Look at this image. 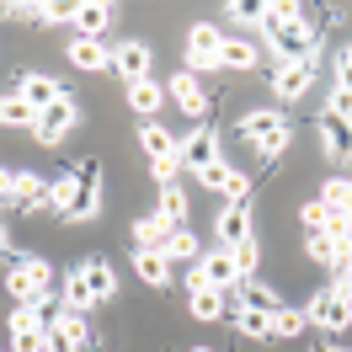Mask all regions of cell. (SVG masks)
Masks as SVG:
<instances>
[{"label": "cell", "instance_id": "1", "mask_svg": "<svg viewBox=\"0 0 352 352\" xmlns=\"http://www.w3.org/2000/svg\"><path fill=\"white\" fill-rule=\"evenodd\" d=\"M48 208L65 214V219H96L102 192H96V166H80L65 182H48Z\"/></svg>", "mask_w": 352, "mask_h": 352}, {"label": "cell", "instance_id": "2", "mask_svg": "<svg viewBox=\"0 0 352 352\" xmlns=\"http://www.w3.org/2000/svg\"><path fill=\"white\" fill-rule=\"evenodd\" d=\"M241 139L251 144L256 155H267V160H278L288 144V123H283V112H245L241 118Z\"/></svg>", "mask_w": 352, "mask_h": 352}, {"label": "cell", "instance_id": "3", "mask_svg": "<svg viewBox=\"0 0 352 352\" xmlns=\"http://www.w3.org/2000/svg\"><path fill=\"white\" fill-rule=\"evenodd\" d=\"M11 352H48V305H16V315H11Z\"/></svg>", "mask_w": 352, "mask_h": 352}, {"label": "cell", "instance_id": "4", "mask_svg": "<svg viewBox=\"0 0 352 352\" xmlns=\"http://www.w3.org/2000/svg\"><path fill=\"white\" fill-rule=\"evenodd\" d=\"M75 123H80V107H75L69 96H59V102H48V107L38 112V123H32V139H38L43 150H54V144H59V139H65Z\"/></svg>", "mask_w": 352, "mask_h": 352}, {"label": "cell", "instance_id": "5", "mask_svg": "<svg viewBox=\"0 0 352 352\" xmlns=\"http://www.w3.org/2000/svg\"><path fill=\"white\" fill-rule=\"evenodd\" d=\"M305 315H309V326H320L326 336H342V331L352 326V305L342 299V294H336V288H320V294L309 299Z\"/></svg>", "mask_w": 352, "mask_h": 352}, {"label": "cell", "instance_id": "6", "mask_svg": "<svg viewBox=\"0 0 352 352\" xmlns=\"http://www.w3.org/2000/svg\"><path fill=\"white\" fill-rule=\"evenodd\" d=\"M176 160H182V171H208V166H219L224 155H219V133L214 129H192L182 144H176Z\"/></svg>", "mask_w": 352, "mask_h": 352}, {"label": "cell", "instance_id": "7", "mask_svg": "<svg viewBox=\"0 0 352 352\" xmlns=\"http://www.w3.org/2000/svg\"><path fill=\"white\" fill-rule=\"evenodd\" d=\"M86 347H91L86 315L65 309V315H54V320H48V352H86Z\"/></svg>", "mask_w": 352, "mask_h": 352}, {"label": "cell", "instance_id": "8", "mask_svg": "<svg viewBox=\"0 0 352 352\" xmlns=\"http://www.w3.org/2000/svg\"><path fill=\"white\" fill-rule=\"evenodd\" d=\"M315 32H320V22H288L278 38H272V48H278V65H294V59H309L315 54Z\"/></svg>", "mask_w": 352, "mask_h": 352}, {"label": "cell", "instance_id": "9", "mask_svg": "<svg viewBox=\"0 0 352 352\" xmlns=\"http://www.w3.org/2000/svg\"><path fill=\"white\" fill-rule=\"evenodd\" d=\"M166 96H171L187 118H203V112H208V102H214V96L198 86V75H192V69H176L171 80H166Z\"/></svg>", "mask_w": 352, "mask_h": 352}, {"label": "cell", "instance_id": "10", "mask_svg": "<svg viewBox=\"0 0 352 352\" xmlns=\"http://www.w3.org/2000/svg\"><path fill=\"white\" fill-rule=\"evenodd\" d=\"M219 27L214 22H192L187 27V59H192V69H219Z\"/></svg>", "mask_w": 352, "mask_h": 352}, {"label": "cell", "instance_id": "11", "mask_svg": "<svg viewBox=\"0 0 352 352\" xmlns=\"http://www.w3.org/2000/svg\"><path fill=\"white\" fill-rule=\"evenodd\" d=\"M214 235H219V251H235L241 241H251V203H224Z\"/></svg>", "mask_w": 352, "mask_h": 352}, {"label": "cell", "instance_id": "12", "mask_svg": "<svg viewBox=\"0 0 352 352\" xmlns=\"http://www.w3.org/2000/svg\"><path fill=\"white\" fill-rule=\"evenodd\" d=\"M309 86H315V59H294V65L272 69V91H278V102H299Z\"/></svg>", "mask_w": 352, "mask_h": 352}, {"label": "cell", "instance_id": "13", "mask_svg": "<svg viewBox=\"0 0 352 352\" xmlns=\"http://www.w3.org/2000/svg\"><path fill=\"white\" fill-rule=\"evenodd\" d=\"M112 69L123 75V86H139V80H150V48L144 43H118L112 48Z\"/></svg>", "mask_w": 352, "mask_h": 352}, {"label": "cell", "instance_id": "14", "mask_svg": "<svg viewBox=\"0 0 352 352\" xmlns=\"http://www.w3.org/2000/svg\"><path fill=\"white\" fill-rule=\"evenodd\" d=\"M16 96H22L27 107H38V112H43L48 102H59V96H65V86H59L54 75H38V69H27L22 80H16Z\"/></svg>", "mask_w": 352, "mask_h": 352}, {"label": "cell", "instance_id": "15", "mask_svg": "<svg viewBox=\"0 0 352 352\" xmlns=\"http://www.w3.org/2000/svg\"><path fill=\"white\" fill-rule=\"evenodd\" d=\"M320 144L331 160H352V123L336 112H320Z\"/></svg>", "mask_w": 352, "mask_h": 352}, {"label": "cell", "instance_id": "16", "mask_svg": "<svg viewBox=\"0 0 352 352\" xmlns=\"http://www.w3.org/2000/svg\"><path fill=\"white\" fill-rule=\"evenodd\" d=\"M198 267L208 272V283L219 288V294H230V288H241V283H245L241 272H235V256H230V251H219V245H214L208 256H198Z\"/></svg>", "mask_w": 352, "mask_h": 352}, {"label": "cell", "instance_id": "17", "mask_svg": "<svg viewBox=\"0 0 352 352\" xmlns=\"http://www.w3.org/2000/svg\"><path fill=\"white\" fill-rule=\"evenodd\" d=\"M80 278H86V288H91V299H96V305L118 294V272H112L107 256H86V262H80Z\"/></svg>", "mask_w": 352, "mask_h": 352}, {"label": "cell", "instance_id": "18", "mask_svg": "<svg viewBox=\"0 0 352 352\" xmlns=\"http://www.w3.org/2000/svg\"><path fill=\"white\" fill-rule=\"evenodd\" d=\"M176 224H166L160 214H144V219H133V251H166Z\"/></svg>", "mask_w": 352, "mask_h": 352}, {"label": "cell", "instance_id": "19", "mask_svg": "<svg viewBox=\"0 0 352 352\" xmlns=\"http://www.w3.org/2000/svg\"><path fill=\"white\" fill-rule=\"evenodd\" d=\"M11 203L16 208H48V182L32 171H16L11 176Z\"/></svg>", "mask_w": 352, "mask_h": 352}, {"label": "cell", "instance_id": "20", "mask_svg": "<svg viewBox=\"0 0 352 352\" xmlns=\"http://www.w3.org/2000/svg\"><path fill=\"white\" fill-rule=\"evenodd\" d=\"M224 320H235V331H241L245 342H267V336H272V315H262V309L230 305V315H224Z\"/></svg>", "mask_w": 352, "mask_h": 352}, {"label": "cell", "instance_id": "21", "mask_svg": "<svg viewBox=\"0 0 352 352\" xmlns=\"http://www.w3.org/2000/svg\"><path fill=\"white\" fill-rule=\"evenodd\" d=\"M235 294H241V299H235L241 309H262V315H272V309L283 305V299H278V288H267L262 278H245V283L235 288Z\"/></svg>", "mask_w": 352, "mask_h": 352}, {"label": "cell", "instance_id": "22", "mask_svg": "<svg viewBox=\"0 0 352 352\" xmlns=\"http://www.w3.org/2000/svg\"><path fill=\"white\" fill-rule=\"evenodd\" d=\"M69 65L86 69V75H96V69H112V54L102 43H91V38H75V43H69Z\"/></svg>", "mask_w": 352, "mask_h": 352}, {"label": "cell", "instance_id": "23", "mask_svg": "<svg viewBox=\"0 0 352 352\" xmlns=\"http://www.w3.org/2000/svg\"><path fill=\"white\" fill-rule=\"evenodd\" d=\"M133 272H139L150 288L171 283V262H166V251H133Z\"/></svg>", "mask_w": 352, "mask_h": 352}, {"label": "cell", "instance_id": "24", "mask_svg": "<svg viewBox=\"0 0 352 352\" xmlns=\"http://www.w3.org/2000/svg\"><path fill=\"white\" fill-rule=\"evenodd\" d=\"M129 107L139 112V118H155V112L166 107V86H160V80H139V86H129Z\"/></svg>", "mask_w": 352, "mask_h": 352}, {"label": "cell", "instance_id": "25", "mask_svg": "<svg viewBox=\"0 0 352 352\" xmlns=\"http://www.w3.org/2000/svg\"><path fill=\"white\" fill-rule=\"evenodd\" d=\"M69 16H75V27H80V38H91V43H96V38L107 32V22H112V6H102V0H96V6H75Z\"/></svg>", "mask_w": 352, "mask_h": 352}, {"label": "cell", "instance_id": "26", "mask_svg": "<svg viewBox=\"0 0 352 352\" xmlns=\"http://www.w3.org/2000/svg\"><path fill=\"white\" fill-rule=\"evenodd\" d=\"M256 43H245V38H224L219 43V69H256Z\"/></svg>", "mask_w": 352, "mask_h": 352}, {"label": "cell", "instance_id": "27", "mask_svg": "<svg viewBox=\"0 0 352 352\" xmlns=\"http://www.w3.org/2000/svg\"><path fill=\"white\" fill-rule=\"evenodd\" d=\"M320 203H326L336 219H352V176H331L326 192H320Z\"/></svg>", "mask_w": 352, "mask_h": 352}, {"label": "cell", "instance_id": "28", "mask_svg": "<svg viewBox=\"0 0 352 352\" xmlns=\"http://www.w3.org/2000/svg\"><path fill=\"white\" fill-rule=\"evenodd\" d=\"M187 305H192L198 320H224V315H230V305H224L219 288H198V294H187Z\"/></svg>", "mask_w": 352, "mask_h": 352}, {"label": "cell", "instance_id": "29", "mask_svg": "<svg viewBox=\"0 0 352 352\" xmlns=\"http://www.w3.org/2000/svg\"><path fill=\"white\" fill-rule=\"evenodd\" d=\"M0 123H6V129H32V123H38V107H27L22 96L11 91V96H0Z\"/></svg>", "mask_w": 352, "mask_h": 352}, {"label": "cell", "instance_id": "30", "mask_svg": "<svg viewBox=\"0 0 352 352\" xmlns=\"http://www.w3.org/2000/svg\"><path fill=\"white\" fill-rule=\"evenodd\" d=\"M198 256H203V251H198V235H192V230H171V241H166V262H187V267H192V262H198Z\"/></svg>", "mask_w": 352, "mask_h": 352}, {"label": "cell", "instance_id": "31", "mask_svg": "<svg viewBox=\"0 0 352 352\" xmlns=\"http://www.w3.org/2000/svg\"><path fill=\"white\" fill-rule=\"evenodd\" d=\"M305 326H309L305 309H294V305H278V309H272V336H288V342H294V336H305Z\"/></svg>", "mask_w": 352, "mask_h": 352}, {"label": "cell", "instance_id": "32", "mask_svg": "<svg viewBox=\"0 0 352 352\" xmlns=\"http://www.w3.org/2000/svg\"><path fill=\"white\" fill-rule=\"evenodd\" d=\"M139 144H144V155H150V160H166V155H176V144H182V139H171V133L160 129V123H144Z\"/></svg>", "mask_w": 352, "mask_h": 352}, {"label": "cell", "instance_id": "33", "mask_svg": "<svg viewBox=\"0 0 352 352\" xmlns=\"http://www.w3.org/2000/svg\"><path fill=\"white\" fill-rule=\"evenodd\" d=\"M160 219L176 224V230L187 224V192L182 187H160Z\"/></svg>", "mask_w": 352, "mask_h": 352}, {"label": "cell", "instance_id": "34", "mask_svg": "<svg viewBox=\"0 0 352 352\" xmlns=\"http://www.w3.org/2000/svg\"><path fill=\"white\" fill-rule=\"evenodd\" d=\"M91 305H96V299H91L86 278H80V267H75V272H69V278H65V309H75V315H86Z\"/></svg>", "mask_w": 352, "mask_h": 352}, {"label": "cell", "instance_id": "35", "mask_svg": "<svg viewBox=\"0 0 352 352\" xmlns=\"http://www.w3.org/2000/svg\"><path fill=\"white\" fill-rule=\"evenodd\" d=\"M219 203H251V176L245 171H224V182H219Z\"/></svg>", "mask_w": 352, "mask_h": 352}, {"label": "cell", "instance_id": "36", "mask_svg": "<svg viewBox=\"0 0 352 352\" xmlns=\"http://www.w3.org/2000/svg\"><path fill=\"white\" fill-rule=\"evenodd\" d=\"M305 251H309V262H320V267H331V272H336V267H342V256H336V241H331L326 230H320V235H309V241H305Z\"/></svg>", "mask_w": 352, "mask_h": 352}, {"label": "cell", "instance_id": "37", "mask_svg": "<svg viewBox=\"0 0 352 352\" xmlns=\"http://www.w3.org/2000/svg\"><path fill=\"white\" fill-rule=\"evenodd\" d=\"M230 256H235V272H241V278H256V262H262V245H256V235H251V241H241Z\"/></svg>", "mask_w": 352, "mask_h": 352}, {"label": "cell", "instance_id": "38", "mask_svg": "<svg viewBox=\"0 0 352 352\" xmlns=\"http://www.w3.org/2000/svg\"><path fill=\"white\" fill-rule=\"evenodd\" d=\"M299 224H305L309 235H320V230L331 224V208H326L320 198H315V203H305V208H299Z\"/></svg>", "mask_w": 352, "mask_h": 352}, {"label": "cell", "instance_id": "39", "mask_svg": "<svg viewBox=\"0 0 352 352\" xmlns=\"http://www.w3.org/2000/svg\"><path fill=\"white\" fill-rule=\"evenodd\" d=\"M176 171H182V160H176V155H166V160H150L155 187H176Z\"/></svg>", "mask_w": 352, "mask_h": 352}, {"label": "cell", "instance_id": "40", "mask_svg": "<svg viewBox=\"0 0 352 352\" xmlns=\"http://www.w3.org/2000/svg\"><path fill=\"white\" fill-rule=\"evenodd\" d=\"M224 11H230L235 22H262V6H256V0H230Z\"/></svg>", "mask_w": 352, "mask_h": 352}, {"label": "cell", "instance_id": "41", "mask_svg": "<svg viewBox=\"0 0 352 352\" xmlns=\"http://www.w3.org/2000/svg\"><path fill=\"white\" fill-rule=\"evenodd\" d=\"M336 91H352V54L342 48V59H336Z\"/></svg>", "mask_w": 352, "mask_h": 352}, {"label": "cell", "instance_id": "42", "mask_svg": "<svg viewBox=\"0 0 352 352\" xmlns=\"http://www.w3.org/2000/svg\"><path fill=\"white\" fill-rule=\"evenodd\" d=\"M224 171H230V160H219V166H208V171H198V182H203V187H214V192H219Z\"/></svg>", "mask_w": 352, "mask_h": 352}, {"label": "cell", "instance_id": "43", "mask_svg": "<svg viewBox=\"0 0 352 352\" xmlns=\"http://www.w3.org/2000/svg\"><path fill=\"white\" fill-rule=\"evenodd\" d=\"M326 112H336V118H347V123H352V91H336Z\"/></svg>", "mask_w": 352, "mask_h": 352}, {"label": "cell", "instance_id": "44", "mask_svg": "<svg viewBox=\"0 0 352 352\" xmlns=\"http://www.w3.org/2000/svg\"><path fill=\"white\" fill-rule=\"evenodd\" d=\"M331 288H336V294L352 305V262H347V267H336V283H331Z\"/></svg>", "mask_w": 352, "mask_h": 352}, {"label": "cell", "instance_id": "45", "mask_svg": "<svg viewBox=\"0 0 352 352\" xmlns=\"http://www.w3.org/2000/svg\"><path fill=\"white\" fill-rule=\"evenodd\" d=\"M0 198H11V176H6V166H0Z\"/></svg>", "mask_w": 352, "mask_h": 352}, {"label": "cell", "instance_id": "46", "mask_svg": "<svg viewBox=\"0 0 352 352\" xmlns=\"http://www.w3.org/2000/svg\"><path fill=\"white\" fill-rule=\"evenodd\" d=\"M0 251H6V230H0Z\"/></svg>", "mask_w": 352, "mask_h": 352}, {"label": "cell", "instance_id": "47", "mask_svg": "<svg viewBox=\"0 0 352 352\" xmlns=\"http://www.w3.org/2000/svg\"><path fill=\"white\" fill-rule=\"evenodd\" d=\"M192 352H214V347H192Z\"/></svg>", "mask_w": 352, "mask_h": 352}, {"label": "cell", "instance_id": "48", "mask_svg": "<svg viewBox=\"0 0 352 352\" xmlns=\"http://www.w3.org/2000/svg\"><path fill=\"white\" fill-rule=\"evenodd\" d=\"M347 54H352V43H347Z\"/></svg>", "mask_w": 352, "mask_h": 352}, {"label": "cell", "instance_id": "49", "mask_svg": "<svg viewBox=\"0 0 352 352\" xmlns=\"http://www.w3.org/2000/svg\"><path fill=\"white\" fill-rule=\"evenodd\" d=\"M347 230H352V219H347Z\"/></svg>", "mask_w": 352, "mask_h": 352}]
</instances>
